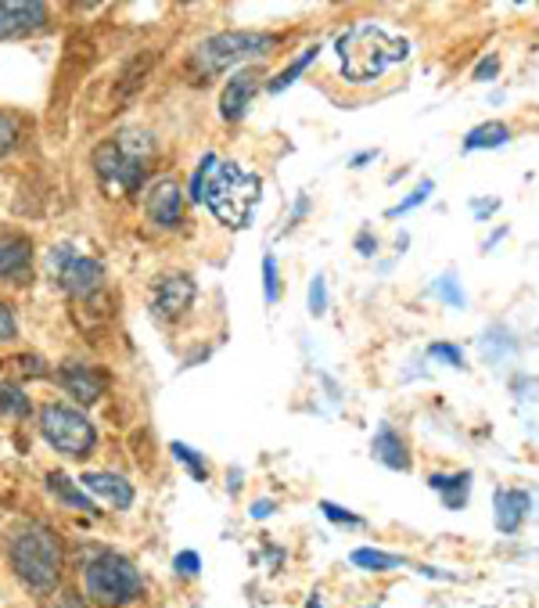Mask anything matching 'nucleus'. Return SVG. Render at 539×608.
<instances>
[{
	"instance_id": "obj_8",
	"label": "nucleus",
	"mask_w": 539,
	"mask_h": 608,
	"mask_svg": "<svg viewBox=\"0 0 539 608\" xmlns=\"http://www.w3.org/2000/svg\"><path fill=\"white\" fill-rule=\"evenodd\" d=\"M51 271H54V277H59V285L73 295H91V292L102 289V281H105L102 263L91 260V256H80V252L68 249V245L51 252Z\"/></svg>"
},
{
	"instance_id": "obj_33",
	"label": "nucleus",
	"mask_w": 539,
	"mask_h": 608,
	"mask_svg": "<svg viewBox=\"0 0 539 608\" xmlns=\"http://www.w3.org/2000/svg\"><path fill=\"white\" fill-rule=\"evenodd\" d=\"M496 73H500V59L493 54V59H486V62H482V65L475 69V83H489Z\"/></svg>"
},
{
	"instance_id": "obj_9",
	"label": "nucleus",
	"mask_w": 539,
	"mask_h": 608,
	"mask_svg": "<svg viewBox=\"0 0 539 608\" xmlns=\"http://www.w3.org/2000/svg\"><path fill=\"white\" fill-rule=\"evenodd\" d=\"M47 22V4L40 0H0V36H19Z\"/></svg>"
},
{
	"instance_id": "obj_11",
	"label": "nucleus",
	"mask_w": 539,
	"mask_h": 608,
	"mask_svg": "<svg viewBox=\"0 0 539 608\" xmlns=\"http://www.w3.org/2000/svg\"><path fill=\"white\" fill-rule=\"evenodd\" d=\"M255 87H260V76H255V69H241V73H234L231 83L223 87V97H220L223 119H241V116H245Z\"/></svg>"
},
{
	"instance_id": "obj_35",
	"label": "nucleus",
	"mask_w": 539,
	"mask_h": 608,
	"mask_svg": "<svg viewBox=\"0 0 539 608\" xmlns=\"http://www.w3.org/2000/svg\"><path fill=\"white\" fill-rule=\"evenodd\" d=\"M270 512H274V501H255V504H252V515H255V518H266Z\"/></svg>"
},
{
	"instance_id": "obj_21",
	"label": "nucleus",
	"mask_w": 539,
	"mask_h": 608,
	"mask_svg": "<svg viewBox=\"0 0 539 608\" xmlns=\"http://www.w3.org/2000/svg\"><path fill=\"white\" fill-rule=\"evenodd\" d=\"M47 486H51V493H54V497H59V501L80 507V512H94V504L87 501V493H80L73 483H68L65 475H47Z\"/></svg>"
},
{
	"instance_id": "obj_6",
	"label": "nucleus",
	"mask_w": 539,
	"mask_h": 608,
	"mask_svg": "<svg viewBox=\"0 0 539 608\" xmlns=\"http://www.w3.org/2000/svg\"><path fill=\"white\" fill-rule=\"evenodd\" d=\"M277 48L274 33H249V30H234V33H220L209 36L205 44H198L194 62L202 73H223L226 65H234L241 59H255V54H270Z\"/></svg>"
},
{
	"instance_id": "obj_34",
	"label": "nucleus",
	"mask_w": 539,
	"mask_h": 608,
	"mask_svg": "<svg viewBox=\"0 0 539 608\" xmlns=\"http://www.w3.org/2000/svg\"><path fill=\"white\" fill-rule=\"evenodd\" d=\"M15 335V317H11V310L0 303V338H11Z\"/></svg>"
},
{
	"instance_id": "obj_18",
	"label": "nucleus",
	"mask_w": 539,
	"mask_h": 608,
	"mask_svg": "<svg viewBox=\"0 0 539 608\" xmlns=\"http://www.w3.org/2000/svg\"><path fill=\"white\" fill-rule=\"evenodd\" d=\"M429 486L443 497V504L450 512H461L467 504V493H472V472H453V475H443V472H432L429 475Z\"/></svg>"
},
{
	"instance_id": "obj_7",
	"label": "nucleus",
	"mask_w": 539,
	"mask_h": 608,
	"mask_svg": "<svg viewBox=\"0 0 539 608\" xmlns=\"http://www.w3.org/2000/svg\"><path fill=\"white\" fill-rule=\"evenodd\" d=\"M40 429H44V440L62 450L68 458H83L94 447V426L73 407L51 403L40 411Z\"/></svg>"
},
{
	"instance_id": "obj_15",
	"label": "nucleus",
	"mask_w": 539,
	"mask_h": 608,
	"mask_svg": "<svg viewBox=\"0 0 539 608\" xmlns=\"http://www.w3.org/2000/svg\"><path fill=\"white\" fill-rule=\"evenodd\" d=\"M371 450H374V458L385 464V469H392V472H410V450L403 443V436L395 432L392 426H381L378 429Z\"/></svg>"
},
{
	"instance_id": "obj_31",
	"label": "nucleus",
	"mask_w": 539,
	"mask_h": 608,
	"mask_svg": "<svg viewBox=\"0 0 539 608\" xmlns=\"http://www.w3.org/2000/svg\"><path fill=\"white\" fill-rule=\"evenodd\" d=\"M435 295H443L450 306H464V292L453 285V277H438L435 281Z\"/></svg>"
},
{
	"instance_id": "obj_16",
	"label": "nucleus",
	"mask_w": 539,
	"mask_h": 608,
	"mask_svg": "<svg viewBox=\"0 0 539 608\" xmlns=\"http://www.w3.org/2000/svg\"><path fill=\"white\" fill-rule=\"evenodd\" d=\"M80 486H83V490H91V493H97V497L112 501L116 507H130V504H134V486L126 483L123 475H108V472H87V475L80 479Z\"/></svg>"
},
{
	"instance_id": "obj_24",
	"label": "nucleus",
	"mask_w": 539,
	"mask_h": 608,
	"mask_svg": "<svg viewBox=\"0 0 539 608\" xmlns=\"http://www.w3.org/2000/svg\"><path fill=\"white\" fill-rule=\"evenodd\" d=\"M173 458H177V461H183V464H188V469H191V475L198 479V483H205L209 469H205V461L198 458L191 447H183V443H173Z\"/></svg>"
},
{
	"instance_id": "obj_27",
	"label": "nucleus",
	"mask_w": 539,
	"mask_h": 608,
	"mask_svg": "<svg viewBox=\"0 0 539 608\" xmlns=\"http://www.w3.org/2000/svg\"><path fill=\"white\" fill-rule=\"evenodd\" d=\"M429 357L446 360L450 367H464V353H461V346H450V343H435V346L429 349Z\"/></svg>"
},
{
	"instance_id": "obj_3",
	"label": "nucleus",
	"mask_w": 539,
	"mask_h": 608,
	"mask_svg": "<svg viewBox=\"0 0 539 608\" xmlns=\"http://www.w3.org/2000/svg\"><path fill=\"white\" fill-rule=\"evenodd\" d=\"M83 587H87V598L94 605L123 608L145 590V579H140L130 558L116 555V551H102V555L83 565Z\"/></svg>"
},
{
	"instance_id": "obj_29",
	"label": "nucleus",
	"mask_w": 539,
	"mask_h": 608,
	"mask_svg": "<svg viewBox=\"0 0 539 608\" xmlns=\"http://www.w3.org/2000/svg\"><path fill=\"white\" fill-rule=\"evenodd\" d=\"M320 512L328 515L331 522H346V526H363L360 515H352V512H346V507H338V504H331V501H320Z\"/></svg>"
},
{
	"instance_id": "obj_14",
	"label": "nucleus",
	"mask_w": 539,
	"mask_h": 608,
	"mask_svg": "<svg viewBox=\"0 0 539 608\" xmlns=\"http://www.w3.org/2000/svg\"><path fill=\"white\" fill-rule=\"evenodd\" d=\"M33 245L22 234H0V277H22L30 271Z\"/></svg>"
},
{
	"instance_id": "obj_5",
	"label": "nucleus",
	"mask_w": 539,
	"mask_h": 608,
	"mask_svg": "<svg viewBox=\"0 0 539 608\" xmlns=\"http://www.w3.org/2000/svg\"><path fill=\"white\" fill-rule=\"evenodd\" d=\"M148 137L145 134H123L116 140H108L94 151V169L108 191L130 195L145 180V155H148Z\"/></svg>"
},
{
	"instance_id": "obj_30",
	"label": "nucleus",
	"mask_w": 539,
	"mask_h": 608,
	"mask_svg": "<svg viewBox=\"0 0 539 608\" xmlns=\"http://www.w3.org/2000/svg\"><path fill=\"white\" fill-rule=\"evenodd\" d=\"M324 310H328V292H324V277H314V285H309V314L320 317Z\"/></svg>"
},
{
	"instance_id": "obj_17",
	"label": "nucleus",
	"mask_w": 539,
	"mask_h": 608,
	"mask_svg": "<svg viewBox=\"0 0 539 608\" xmlns=\"http://www.w3.org/2000/svg\"><path fill=\"white\" fill-rule=\"evenodd\" d=\"M62 381H65V389L73 392L80 403H94L97 396L105 392V375L97 371V367L73 364V367H65V371H62Z\"/></svg>"
},
{
	"instance_id": "obj_32",
	"label": "nucleus",
	"mask_w": 539,
	"mask_h": 608,
	"mask_svg": "<svg viewBox=\"0 0 539 608\" xmlns=\"http://www.w3.org/2000/svg\"><path fill=\"white\" fill-rule=\"evenodd\" d=\"M177 569H180V576H198V569H202V558H198L194 551H180Z\"/></svg>"
},
{
	"instance_id": "obj_26",
	"label": "nucleus",
	"mask_w": 539,
	"mask_h": 608,
	"mask_svg": "<svg viewBox=\"0 0 539 608\" xmlns=\"http://www.w3.org/2000/svg\"><path fill=\"white\" fill-rule=\"evenodd\" d=\"M263 281H266V303H277V295H281V277H277V260H274V256L263 260Z\"/></svg>"
},
{
	"instance_id": "obj_10",
	"label": "nucleus",
	"mask_w": 539,
	"mask_h": 608,
	"mask_svg": "<svg viewBox=\"0 0 539 608\" xmlns=\"http://www.w3.org/2000/svg\"><path fill=\"white\" fill-rule=\"evenodd\" d=\"M145 209H148V217L159 223V228H177L180 223V209H183V195L177 188V180H159L155 188L148 191L145 198Z\"/></svg>"
},
{
	"instance_id": "obj_20",
	"label": "nucleus",
	"mask_w": 539,
	"mask_h": 608,
	"mask_svg": "<svg viewBox=\"0 0 539 608\" xmlns=\"http://www.w3.org/2000/svg\"><path fill=\"white\" fill-rule=\"evenodd\" d=\"M349 562L363 573H389V569H400L403 565L400 555H389V551H374V547H357L349 555Z\"/></svg>"
},
{
	"instance_id": "obj_1",
	"label": "nucleus",
	"mask_w": 539,
	"mask_h": 608,
	"mask_svg": "<svg viewBox=\"0 0 539 608\" xmlns=\"http://www.w3.org/2000/svg\"><path fill=\"white\" fill-rule=\"evenodd\" d=\"M260 177L241 169L237 163H216V155H205L191 184V195L198 202H205L216 220L231 223V228L249 223L255 202H260Z\"/></svg>"
},
{
	"instance_id": "obj_13",
	"label": "nucleus",
	"mask_w": 539,
	"mask_h": 608,
	"mask_svg": "<svg viewBox=\"0 0 539 608\" xmlns=\"http://www.w3.org/2000/svg\"><path fill=\"white\" fill-rule=\"evenodd\" d=\"M529 518V493L525 490H496V530L518 533Z\"/></svg>"
},
{
	"instance_id": "obj_19",
	"label": "nucleus",
	"mask_w": 539,
	"mask_h": 608,
	"mask_svg": "<svg viewBox=\"0 0 539 608\" xmlns=\"http://www.w3.org/2000/svg\"><path fill=\"white\" fill-rule=\"evenodd\" d=\"M510 140V126L500 123V119H493V123H482L475 126L472 134L464 137V151H478V148H500Z\"/></svg>"
},
{
	"instance_id": "obj_28",
	"label": "nucleus",
	"mask_w": 539,
	"mask_h": 608,
	"mask_svg": "<svg viewBox=\"0 0 539 608\" xmlns=\"http://www.w3.org/2000/svg\"><path fill=\"white\" fill-rule=\"evenodd\" d=\"M15 137H19V126H15V119L11 116H0V159L15 148Z\"/></svg>"
},
{
	"instance_id": "obj_2",
	"label": "nucleus",
	"mask_w": 539,
	"mask_h": 608,
	"mask_svg": "<svg viewBox=\"0 0 539 608\" xmlns=\"http://www.w3.org/2000/svg\"><path fill=\"white\" fill-rule=\"evenodd\" d=\"M338 62H342V73L352 83H371L378 76H385L392 65L406 62L410 44L403 36L389 33L381 22H360L352 25L349 33L338 36Z\"/></svg>"
},
{
	"instance_id": "obj_23",
	"label": "nucleus",
	"mask_w": 539,
	"mask_h": 608,
	"mask_svg": "<svg viewBox=\"0 0 539 608\" xmlns=\"http://www.w3.org/2000/svg\"><path fill=\"white\" fill-rule=\"evenodd\" d=\"M25 411H30V400L15 386L0 381V415H25Z\"/></svg>"
},
{
	"instance_id": "obj_25",
	"label": "nucleus",
	"mask_w": 539,
	"mask_h": 608,
	"mask_svg": "<svg viewBox=\"0 0 539 608\" xmlns=\"http://www.w3.org/2000/svg\"><path fill=\"white\" fill-rule=\"evenodd\" d=\"M432 191H435V184H432V180H421V184H418V191L410 195L406 202H400V206H392V209H389V217H403V213H410V209H418V206L424 202V198L432 195Z\"/></svg>"
},
{
	"instance_id": "obj_4",
	"label": "nucleus",
	"mask_w": 539,
	"mask_h": 608,
	"mask_svg": "<svg viewBox=\"0 0 539 608\" xmlns=\"http://www.w3.org/2000/svg\"><path fill=\"white\" fill-rule=\"evenodd\" d=\"M11 565H15V573L30 587L36 590L54 587V579H59V569H62V551H59V541H54V533H47L44 526H33V522L22 526L11 536Z\"/></svg>"
},
{
	"instance_id": "obj_22",
	"label": "nucleus",
	"mask_w": 539,
	"mask_h": 608,
	"mask_svg": "<svg viewBox=\"0 0 539 608\" xmlns=\"http://www.w3.org/2000/svg\"><path fill=\"white\" fill-rule=\"evenodd\" d=\"M317 54H320V44H314V48H306L303 54H299V59H295L288 69H285V73H281L274 83H270V94H281V91H285V87H292V83H295V76H299L303 73V69L309 65V62H314L317 59Z\"/></svg>"
},
{
	"instance_id": "obj_12",
	"label": "nucleus",
	"mask_w": 539,
	"mask_h": 608,
	"mask_svg": "<svg viewBox=\"0 0 539 608\" xmlns=\"http://www.w3.org/2000/svg\"><path fill=\"white\" fill-rule=\"evenodd\" d=\"M191 303H194V281L183 277V274L162 277L159 289H155V310H159L162 317H177Z\"/></svg>"
}]
</instances>
